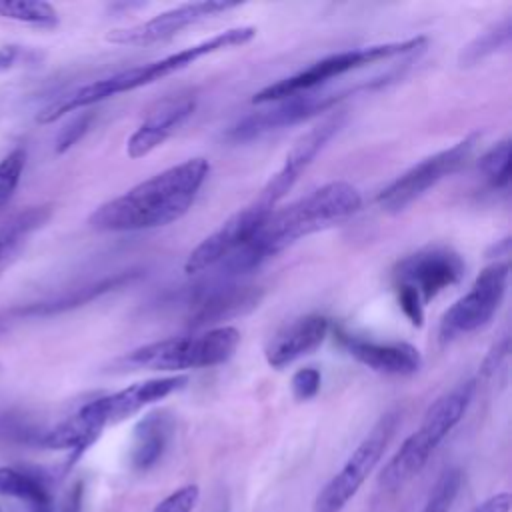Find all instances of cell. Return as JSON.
I'll return each mask as SVG.
<instances>
[{"label": "cell", "instance_id": "1", "mask_svg": "<svg viewBox=\"0 0 512 512\" xmlns=\"http://www.w3.org/2000/svg\"><path fill=\"white\" fill-rule=\"evenodd\" d=\"M360 206V192L352 184L338 180L312 190L288 206L274 208L244 246L214 266L218 268L216 278L232 280L234 276L246 274L296 240L350 218Z\"/></svg>", "mask_w": 512, "mask_h": 512}, {"label": "cell", "instance_id": "2", "mask_svg": "<svg viewBox=\"0 0 512 512\" xmlns=\"http://www.w3.org/2000/svg\"><path fill=\"white\" fill-rule=\"evenodd\" d=\"M210 172L206 158H188L98 206L88 224L100 232H138L180 220Z\"/></svg>", "mask_w": 512, "mask_h": 512}, {"label": "cell", "instance_id": "3", "mask_svg": "<svg viewBox=\"0 0 512 512\" xmlns=\"http://www.w3.org/2000/svg\"><path fill=\"white\" fill-rule=\"evenodd\" d=\"M256 36V28L254 26H236V28H228L224 32H218L198 44H192L188 48H182L178 52H172L164 58H158L154 62L142 64V66H132L128 70H120L112 76L88 82L84 86L74 88L72 92L60 96L56 102L48 104L40 114H38V122L48 124L58 120L60 116L74 112L78 108H86L92 106L96 102H102L110 96L122 94V92H130L148 84H154L156 80H162L174 72H180L184 68H188L190 64H194L196 60L210 56L214 52L220 50H228V48H238L248 44L252 38Z\"/></svg>", "mask_w": 512, "mask_h": 512}, {"label": "cell", "instance_id": "4", "mask_svg": "<svg viewBox=\"0 0 512 512\" xmlns=\"http://www.w3.org/2000/svg\"><path fill=\"white\" fill-rule=\"evenodd\" d=\"M476 390L474 380H464L438 396L428 410L416 432H412L394 456L386 462L378 476V484L382 490H398L406 482H410L428 462L430 454L440 446V442L454 430V426L466 414L472 396Z\"/></svg>", "mask_w": 512, "mask_h": 512}, {"label": "cell", "instance_id": "5", "mask_svg": "<svg viewBox=\"0 0 512 512\" xmlns=\"http://www.w3.org/2000/svg\"><path fill=\"white\" fill-rule=\"evenodd\" d=\"M240 344L234 326H218L198 334L164 338L144 344L120 358L122 368L178 372L190 368H210L226 362Z\"/></svg>", "mask_w": 512, "mask_h": 512}, {"label": "cell", "instance_id": "6", "mask_svg": "<svg viewBox=\"0 0 512 512\" xmlns=\"http://www.w3.org/2000/svg\"><path fill=\"white\" fill-rule=\"evenodd\" d=\"M424 46H426V38L416 36V38H408L402 42H386V44H372V46L342 50V52L324 56V58L312 62L310 66H306L304 70L262 88L260 92L254 94L252 102L268 104V102H274V100L298 94V92L318 90L322 84H326L332 78L344 76V74L358 70L366 64H374L380 60H390L396 56L418 52Z\"/></svg>", "mask_w": 512, "mask_h": 512}, {"label": "cell", "instance_id": "7", "mask_svg": "<svg viewBox=\"0 0 512 512\" xmlns=\"http://www.w3.org/2000/svg\"><path fill=\"white\" fill-rule=\"evenodd\" d=\"M398 424L396 412H386L368 436L354 448L344 466L324 484L314 498V512H340L360 490L364 480L380 462Z\"/></svg>", "mask_w": 512, "mask_h": 512}, {"label": "cell", "instance_id": "8", "mask_svg": "<svg viewBox=\"0 0 512 512\" xmlns=\"http://www.w3.org/2000/svg\"><path fill=\"white\" fill-rule=\"evenodd\" d=\"M510 266L506 262H494L486 266L468 292L460 296L444 314L438 326L442 342H450L458 336L470 334L486 326L496 314L508 286Z\"/></svg>", "mask_w": 512, "mask_h": 512}, {"label": "cell", "instance_id": "9", "mask_svg": "<svg viewBox=\"0 0 512 512\" xmlns=\"http://www.w3.org/2000/svg\"><path fill=\"white\" fill-rule=\"evenodd\" d=\"M370 84L366 86H356V88H348L342 92H322V90H310V92H298L274 102H268V108L250 112L248 116L240 118L236 124H232L226 132V136L234 142H248L254 140L262 134L286 128V126H294L300 124L320 112L330 110L332 106H336L342 98H346L348 94H354L360 88H370Z\"/></svg>", "mask_w": 512, "mask_h": 512}, {"label": "cell", "instance_id": "10", "mask_svg": "<svg viewBox=\"0 0 512 512\" xmlns=\"http://www.w3.org/2000/svg\"><path fill=\"white\" fill-rule=\"evenodd\" d=\"M478 142V134H470L464 140L456 142L450 148H444L422 162L414 164L410 170L392 180L386 188L380 190L376 202L384 212L396 214L404 210L408 204L426 194L432 186H436L446 176L460 170L474 152Z\"/></svg>", "mask_w": 512, "mask_h": 512}, {"label": "cell", "instance_id": "11", "mask_svg": "<svg viewBox=\"0 0 512 512\" xmlns=\"http://www.w3.org/2000/svg\"><path fill=\"white\" fill-rule=\"evenodd\" d=\"M464 260L446 246H426L402 258L394 268L396 288L410 290L422 304L464 276Z\"/></svg>", "mask_w": 512, "mask_h": 512}, {"label": "cell", "instance_id": "12", "mask_svg": "<svg viewBox=\"0 0 512 512\" xmlns=\"http://www.w3.org/2000/svg\"><path fill=\"white\" fill-rule=\"evenodd\" d=\"M274 208L256 196L248 206L240 208L228 220H224L210 236H206L186 258L184 272L188 276L204 272L220 264L240 246H244L264 224Z\"/></svg>", "mask_w": 512, "mask_h": 512}, {"label": "cell", "instance_id": "13", "mask_svg": "<svg viewBox=\"0 0 512 512\" xmlns=\"http://www.w3.org/2000/svg\"><path fill=\"white\" fill-rule=\"evenodd\" d=\"M238 2H220V0H204V2H188L180 4L176 8H170L166 12H160L152 16L146 22H138L134 26L110 30L106 34V40L112 44L122 46H148L162 40L172 38L174 34L182 32L188 26H194L198 22H204L208 18H214L222 12H228L232 8H238Z\"/></svg>", "mask_w": 512, "mask_h": 512}, {"label": "cell", "instance_id": "14", "mask_svg": "<svg viewBox=\"0 0 512 512\" xmlns=\"http://www.w3.org/2000/svg\"><path fill=\"white\" fill-rule=\"evenodd\" d=\"M344 120H346V114L342 110L330 112L320 122H316L310 130L298 136L290 146V150L286 152L280 170L266 182V186L260 190L258 196L264 198L266 204L276 208V204L290 192V188L296 184L300 174L312 164V160L326 146V142L342 128Z\"/></svg>", "mask_w": 512, "mask_h": 512}, {"label": "cell", "instance_id": "15", "mask_svg": "<svg viewBox=\"0 0 512 512\" xmlns=\"http://www.w3.org/2000/svg\"><path fill=\"white\" fill-rule=\"evenodd\" d=\"M186 382H188V376H182V374L150 378L144 382H136L128 388H122L118 392L100 396V398L88 402V406L92 408V412L96 414L100 424L106 428L108 424H118V422L126 420L128 416H134L136 412H140L144 406H150V404L170 396L172 392L184 388Z\"/></svg>", "mask_w": 512, "mask_h": 512}, {"label": "cell", "instance_id": "16", "mask_svg": "<svg viewBox=\"0 0 512 512\" xmlns=\"http://www.w3.org/2000/svg\"><path fill=\"white\" fill-rule=\"evenodd\" d=\"M260 300V290L254 286H238L230 280L214 278L212 284L200 288L190 300L188 324L192 328H202L218 320H226L244 310H250Z\"/></svg>", "mask_w": 512, "mask_h": 512}, {"label": "cell", "instance_id": "17", "mask_svg": "<svg viewBox=\"0 0 512 512\" xmlns=\"http://www.w3.org/2000/svg\"><path fill=\"white\" fill-rule=\"evenodd\" d=\"M336 336L352 358L376 372L408 376L422 366L420 350L408 342H376L342 330H336Z\"/></svg>", "mask_w": 512, "mask_h": 512}, {"label": "cell", "instance_id": "18", "mask_svg": "<svg viewBox=\"0 0 512 512\" xmlns=\"http://www.w3.org/2000/svg\"><path fill=\"white\" fill-rule=\"evenodd\" d=\"M196 108L194 96H172L156 104L126 142L130 158H142L158 148Z\"/></svg>", "mask_w": 512, "mask_h": 512}, {"label": "cell", "instance_id": "19", "mask_svg": "<svg viewBox=\"0 0 512 512\" xmlns=\"http://www.w3.org/2000/svg\"><path fill=\"white\" fill-rule=\"evenodd\" d=\"M330 330V322L326 316L308 314L296 318L288 326H284L276 336L268 342L264 356L272 368H284L298 358L316 350Z\"/></svg>", "mask_w": 512, "mask_h": 512}, {"label": "cell", "instance_id": "20", "mask_svg": "<svg viewBox=\"0 0 512 512\" xmlns=\"http://www.w3.org/2000/svg\"><path fill=\"white\" fill-rule=\"evenodd\" d=\"M172 428L174 420L164 410L148 412L144 418H140L132 434L130 450V464L134 470H148L162 458L170 442Z\"/></svg>", "mask_w": 512, "mask_h": 512}, {"label": "cell", "instance_id": "21", "mask_svg": "<svg viewBox=\"0 0 512 512\" xmlns=\"http://www.w3.org/2000/svg\"><path fill=\"white\" fill-rule=\"evenodd\" d=\"M140 272L138 270H126V272H118L114 276L102 278L98 282H92L88 286H82L70 294H64L56 300H48V302H38V304H30L26 308H16L6 312V316H50V314H58L62 310H70L76 306H82L114 288H120L128 282H132L134 278H138Z\"/></svg>", "mask_w": 512, "mask_h": 512}, {"label": "cell", "instance_id": "22", "mask_svg": "<svg viewBox=\"0 0 512 512\" xmlns=\"http://www.w3.org/2000/svg\"><path fill=\"white\" fill-rule=\"evenodd\" d=\"M0 496L24 500L28 502V506L52 502L48 484L42 476L8 466H0Z\"/></svg>", "mask_w": 512, "mask_h": 512}, {"label": "cell", "instance_id": "23", "mask_svg": "<svg viewBox=\"0 0 512 512\" xmlns=\"http://www.w3.org/2000/svg\"><path fill=\"white\" fill-rule=\"evenodd\" d=\"M50 214V206H30L4 222V226L0 228V260L12 254L30 232L44 226Z\"/></svg>", "mask_w": 512, "mask_h": 512}, {"label": "cell", "instance_id": "24", "mask_svg": "<svg viewBox=\"0 0 512 512\" xmlns=\"http://www.w3.org/2000/svg\"><path fill=\"white\" fill-rule=\"evenodd\" d=\"M510 34H512V20L510 16H504L500 22L492 24L484 32H480L474 40H470L458 54L460 66H474L488 58L490 54L506 48L510 44Z\"/></svg>", "mask_w": 512, "mask_h": 512}, {"label": "cell", "instance_id": "25", "mask_svg": "<svg viewBox=\"0 0 512 512\" xmlns=\"http://www.w3.org/2000/svg\"><path fill=\"white\" fill-rule=\"evenodd\" d=\"M0 16L38 28L58 26V12L42 0H0Z\"/></svg>", "mask_w": 512, "mask_h": 512}, {"label": "cell", "instance_id": "26", "mask_svg": "<svg viewBox=\"0 0 512 512\" xmlns=\"http://www.w3.org/2000/svg\"><path fill=\"white\" fill-rule=\"evenodd\" d=\"M478 168L492 188H506L510 184V140L496 142L480 158Z\"/></svg>", "mask_w": 512, "mask_h": 512}, {"label": "cell", "instance_id": "27", "mask_svg": "<svg viewBox=\"0 0 512 512\" xmlns=\"http://www.w3.org/2000/svg\"><path fill=\"white\" fill-rule=\"evenodd\" d=\"M462 474L458 468H448L436 480L424 508L420 512H450V506L460 490Z\"/></svg>", "mask_w": 512, "mask_h": 512}, {"label": "cell", "instance_id": "28", "mask_svg": "<svg viewBox=\"0 0 512 512\" xmlns=\"http://www.w3.org/2000/svg\"><path fill=\"white\" fill-rule=\"evenodd\" d=\"M24 162H26V152L22 148H14L8 156L0 160V208H4L10 202L20 182Z\"/></svg>", "mask_w": 512, "mask_h": 512}, {"label": "cell", "instance_id": "29", "mask_svg": "<svg viewBox=\"0 0 512 512\" xmlns=\"http://www.w3.org/2000/svg\"><path fill=\"white\" fill-rule=\"evenodd\" d=\"M200 498V490L196 484L180 486L178 490L170 492L166 498H162L152 512H192L196 502Z\"/></svg>", "mask_w": 512, "mask_h": 512}, {"label": "cell", "instance_id": "30", "mask_svg": "<svg viewBox=\"0 0 512 512\" xmlns=\"http://www.w3.org/2000/svg\"><path fill=\"white\" fill-rule=\"evenodd\" d=\"M92 120H94L92 112H82L76 118H72L56 136V152L62 154L68 148H72L88 132Z\"/></svg>", "mask_w": 512, "mask_h": 512}, {"label": "cell", "instance_id": "31", "mask_svg": "<svg viewBox=\"0 0 512 512\" xmlns=\"http://www.w3.org/2000/svg\"><path fill=\"white\" fill-rule=\"evenodd\" d=\"M322 384V376L320 370L314 366H306L294 372L292 380H290V388L296 400H310L318 394Z\"/></svg>", "mask_w": 512, "mask_h": 512}, {"label": "cell", "instance_id": "32", "mask_svg": "<svg viewBox=\"0 0 512 512\" xmlns=\"http://www.w3.org/2000/svg\"><path fill=\"white\" fill-rule=\"evenodd\" d=\"M512 506V496L510 492H498L484 502H480L472 512H510Z\"/></svg>", "mask_w": 512, "mask_h": 512}, {"label": "cell", "instance_id": "33", "mask_svg": "<svg viewBox=\"0 0 512 512\" xmlns=\"http://www.w3.org/2000/svg\"><path fill=\"white\" fill-rule=\"evenodd\" d=\"M82 494H84V486H82V482H76L64 500L62 512H80L82 510Z\"/></svg>", "mask_w": 512, "mask_h": 512}, {"label": "cell", "instance_id": "34", "mask_svg": "<svg viewBox=\"0 0 512 512\" xmlns=\"http://www.w3.org/2000/svg\"><path fill=\"white\" fill-rule=\"evenodd\" d=\"M18 58V48L16 46H4L0 48V70L10 68Z\"/></svg>", "mask_w": 512, "mask_h": 512}, {"label": "cell", "instance_id": "35", "mask_svg": "<svg viewBox=\"0 0 512 512\" xmlns=\"http://www.w3.org/2000/svg\"><path fill=\"white\" fill-rule=\"evenodd\" d=\"M28 512H52V502H42V504L28 506Z\"/></svg>", "mask_w": 512, "mask_h": 512}, {"label": "cell", "instance_id": "36", "mask_svg": "<svg viewBox=\"0 0 512 512\" xmlns=\"http://www.w3.org/2000/svg\"><path fill=\"white\" fill-rule=\"evenodd\" d=\"M0 512H2V510H0Z\"/></svg>", "mask_w": 512, "mask_h": 512}]
</instances>
